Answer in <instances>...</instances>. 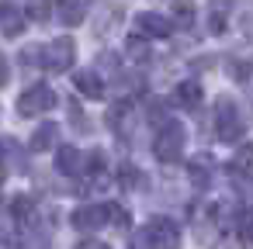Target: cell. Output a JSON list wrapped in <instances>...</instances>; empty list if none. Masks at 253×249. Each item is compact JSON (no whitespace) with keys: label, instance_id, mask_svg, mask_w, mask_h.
Listing matches in <instances>:
<instances>
[{"label":"cell","instance_id":"e0dca14e","mask_svg":"<svg viewBox=\"0 0 253 249\" xmlns=\"http://www.w3.org/2000/svg\"><path fill=\"white\" fill-rule=\"evenodd\" d=\"M236 235H239L243 246H253V214H243L236 221Z\"/></svg>","mask_w":253,"mask_h":249},{"label":"cell","instance_id":"277c9868","mask_svg":"<svg viewBox=\"0 0 253 249\" xmlns=\"http://www.w3.org/2000/svg\"><path fill=\"white\" fill-rule=\"evenodd\" d=\"M215 135H218V142H236L243 135V114L229 97H222L215 104Z\"/></svg>","mask_w":253,"mask_h":249},{"label":"cell","instance_id":"3957f363","mask_svg":"<svg viewBox=\"0 0 253 249\" xmlns=\"http://www.w3.org/2000/svg\"><path fill=\"white\" fill-rule=\"evenodd\" d=\"M142 242L146 249H180V228L170 218H153L142 225Z\"/></svg>","mask_w":253,"mask_h":249},{"label":"cell","instance_id":"2e32d148","mask_svg":"<svg viewBox=\"0 0 253 249\" xmlns=\"http://www.w3.org/2000/svg\"><path fill=\"white\" fill-rule=\"evenodd\" d=\"M125 49H128L132 59H149V49H146V38H142V35H128Z\"/></svg>","mask_w":253,"mask_h":249},{"label":"cell","instance_id":"8fae6325","mask_svg":"<svg viewBox=\"0 0 253 249\" xmlns=\"http://www.w3.org/2000/svg\"><path fill=\"white\" fill-rule=\"evenodd\" d=\"M232 173L243 180H253V142H243L232 156Z\"/></svg>","mask_w":253,"mask_h":249},{"label":"cell","instance_id":"9a60e30c","mask_svg":"<svg viewBox=\"0 0 253 249\" xmlns=\"http://www.w3.org/2000/svg\"><path fill=\"white\" fill-rule=\"evenodd\" d=\"M118 180H122V187H128V190L142 187V173H139L135 166H128V163H125V166L118 170Z\"/></svg>","mask_w":253,"mask_h":249},{"label":"cell","instance_id":"7c38bea8","mask_svg":"<svg viewBox=\"0 0 253 249\" xmlns=\"http://www.w3.org/2000/svg\"><path fill=\"white\" fill-rule=\"evenodd\" d=\"M173 101H177L180 107H198V104H201V83H198V80H184V83L177 87Z\"/></svg>","mask_w":253,"mask_h":249},{"label":"cell","instance_id":"52a82bcc","mask_svg":"<svg viewBox=\"0 0 253 249\" xmlns=\"http://www.w3.org/2000/svg\"><path fill=\"white\" fill-rule=\"evenodd\" d=\"M73 225L80 232H97L101 225H111L108 221V208L104 204H84V208L73 211Z\"/></svg>","mask_w":253,"mask_h":249},{"label":"cell","instance_id":"30bf717a","mask_svg":"<svg viewBox=\"0 0 253 249\" xmlns=\"http://www.w3.org/2000/svg\"><path fill=\"white\" fill-rule=\"evenodd\" d=\"M56 139H59V128H56V125H39V128L32 132V139H28V149H32V152H45V149L56 145Z\"/></svg>","mask_w":253,"mask_h":249},{"label":"cell","instance_id":"ba28073f","mask_svg":"<svg viewBox=\"0 0 253 249\" xmlns=\"http://www.w3.org/2000/svg\"><path fill=\"white\" fill-rule=\"evenodd\" d=\"M94 4H97V0H59L56 11H59V21H63V25H80V21L90 14Z\"/></svg>","mask_w":253,"mask_h":249},{"label":"cell","instance_id":"ffe728a7","mask_svg":"<svg viewBox=\"0 0 253 249\" xmlns=\"http://www.w3.org/2000/svg\"><path fill=\"white\" fill-rule=\"evenodd\" d=\"M191 173H194L198 183H205V180H208V156H198V159L191 163Z\"/></svg>","mask_w":253,"mask_h":249},{"label":"cell","instance_id":"9c48e42d","mask_svg":"<svg viewBox=\"0 0 253 249\" xmlns=\"http://www.w3.org/2000/svg\"><path fill=\"white\" fill-rule=\"evenodd\" d=\"M73 87H77V94H84V97H90V101H101V97H104V83H101V76L90 73V70L73 73Z\"/></svg>","mask_w":253,"mask_h":249},{"label":"cell","instance_id":"7402d4cb","mask_svg":"<svg viewBox=\"0 0 253 249\" xmlns=\"http://www.w3.org/2000/svg\"><path fill=\"white\" fill-rule=\"evenodd\" d=\"M77 249H108V246L97 242V239H87V242H77Z\"/></svg>","mask_w":253,"mask_h":249},{"label":"cell","instance_id":"6da1fadb","mask_svg":"<svg viewBox=\"0 0 253 249\" xmlns=\"http://www.w3.org/2000/svg\"><path fill=\"white\" fill-rule=\"evenodd\" d=\"M28 63H39L42 70H52V73H66L73 66V42L70 38H56L49 45H35L28 52Z\"/></svg>","mask_w":253,"mask_h":249},{"label":"cell","instance_id":"44dd1931","mask_svg":"<svg viewBox=\"0 0 253 249\" xmlns=\"http://www.w3.org/2000/svg\"><path fill=\"white\" fill-rule=\"evenodd\" d=\"M208 28L218 35V32H225V14H218V4H211V21H208Z\"/></svg>","mask_w":253,"mask_h":249},{"label":"cell","instance_id":"7a4b0ae2","mask_svg":"<svg viewBox=\"0 0 253 249\" xmlns=\"http://www.w3.org/2000/svg\"><path fill=\"white\" fill-rule=\"evenodd\" d=\"M184 125L180 121H163L160 125V132H156V142H153V152H156V159H163V163H177L180 156H184Z\"/></svg>","mask_w":253,"mask_h":249},{"label":"cell","instance_id":"8992f818","mask_svg":"<svg viewBox=\"0 0 253 249\" xmlns=\"http://www.w3.org/2000/svg\"><path fill=\"white\" fill-rule=\"evenodd\" d=\"M170 32H173V21L170 18L153 14V11L135 14V35H142V38H167Z\"/></svg>","mask_w":253,"mask_h":249},{"label":"cell","instance_id":"5bb4252c","mask_svg":"<svg viewBox=\"0 0 253 249\" xmlns=\"http://www.w3.org/2000/svg\"><path fill=\"white\" fill-rule=\"evenodd\" d=\"M21 28H25V14L14 4H4V38H14Z\"/></svg>","mask_w":253,"mask_h":249},{"label":"cell","instance_id":"d6986e66","mask_svg":"<svg viewBox=\"0 0 253 249\" xmlns=\"http://www.w3.org/2000/svg\"><path fill=\"white\" fill-rule=\"evenodd\" d=\"M104 208H108V221H111V225H128V211H125L122 204H115V201H108Z\"/></svg>","mask_w":253,"mask_h":249},{"label":"cell","instance_id":"ac0fdd59","mask_svg":"<svg viewBox=\"0 0 253 249\" xmlns=\"http://www.w3.org/2000/svg\"><path fill=\"white\" fill-rule=\"evenodd\" d=\"M7 211H11V218L25 221V218L32 214V201H28V197H11V208H7Z\"/></svg>","mask_w":253,"mask_h":249},{"label":"cell","instance_id":"603a6c76","mask_svg":"<svg viewBox=\"0 0 253 249\" xmlns=\"http://www.w3.org/2000/svg\"><path fill=\"white\" fill-rule=\"evenodd\" d=\"M4 249H18V239L14 235H4Z\"/></svg>","mask_w":253,"mask_h":249},{"label":"cell","instance_id":"4fadbf2b","mask_svg":"<svg viewBox=\"0 0 253 249\" xmlns=\"http://www.w3.org/2000/svg\"><path fill=\"white\" fill-rule=\"evenodd\" d=\"M84 156H80V149H73V145H63L59 149V170L63 173H70V177H77V173H84Z\"/></svg>","mask_w":253,"mask_h":249},{"label":"cell","instance_id":"5b68a950","mask_svg":"<svg viewBox=\"0 0 253 249\" xmlns=\"http://www.w3.org/2000/svg\"><path fill=\"white\" fill-rule=\"evenodd\" d=\"M52 107H56V90L45 87V83H35V87H28V90L18 97V111H21L25 118H39V114H45V111H52Z\"/></svg>","mask_w":253,"mask_h":249}]
</instances>
